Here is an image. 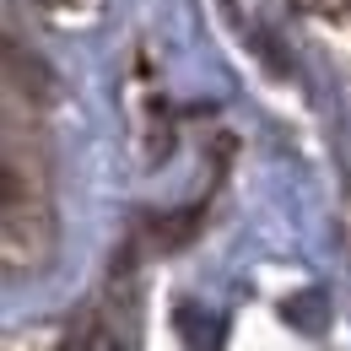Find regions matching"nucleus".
<instances>
[{"label": "nucleus", "mask_w": 351, "mask_h": 351, "mask_svg": "<svg viewBox=\"0 0 351 351\" xmlns=\"http://www.w3.org/2000/svg\"><path fill=\"white\" fill-rule=\"evenodd\" d=\"M200 221H206V206H184L173 217H152V243H157L162 254H178V249L200 232Z\"/></svg>", "instance_id": "obj_1"}, {"label": "nucleus", "mask_w": 351, "mask_h": 351, "mask_svg": "<svg viewBox=\"0 0 351 351\" xmlns=\"http://www.w3.org/2000/svg\"><path fill=\"white\" fill-rule=\"evenodd\" d=\"M281 313H287V324H298L303 335H319V330L330 324V298H324L319 287H308V292H298V298H287Z\"/></svg>", "instance_id": "obj_2"}]
</instances>
